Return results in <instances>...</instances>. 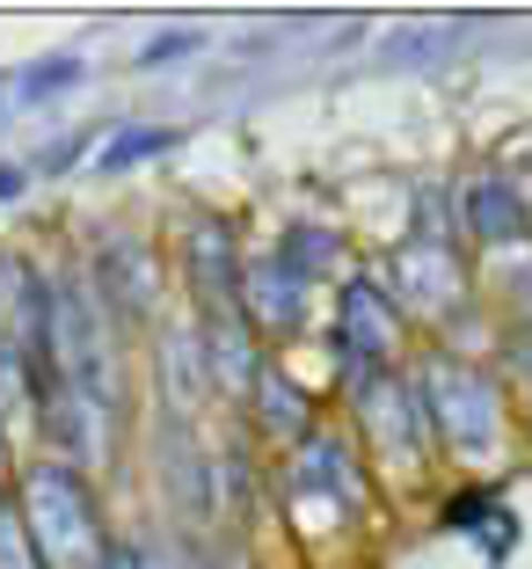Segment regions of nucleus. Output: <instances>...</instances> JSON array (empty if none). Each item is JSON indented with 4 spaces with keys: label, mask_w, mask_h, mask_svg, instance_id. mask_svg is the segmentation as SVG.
<instances>
[{
    "label": "nucleus",
    "mask_w": 532,
    "mask_h": 569,
    "mask_svg": "<svg viewBox=\"0 0 532 569\" xmlns=\"http://www.w3.org/2000/svg\"><path fill=\"white\" fill-rule=\"evenodd\" d=\"M16 511L30 526V548L44 569H110V533H102V503L88 489L81 460H30L16 482Z\"/></svg>",
    "instance_id": "nucleus-1"
},
{
    "label": "nucleus",
    "mask_w": 532,
    "mask_h": 569,
    "mask_svg": "<svg viewBox=\"0 0 532 569\" xmlns=\"http://www.w3.org/2000/svg\"><path fill=\"white\" fill-rule=\"evenodd\" d=\"M423 402H431V431L452 460L489 468L503 452V387L482 366H460V358L423 366Z\"/></svg>",
    "instance_id": "nucleus-2"
},
{
    "label": "nucleus",
    "mask_w": 532,
    "mask_h": 569,
    "mask_svg": "<svg viewBox=\"0 0 532 569\" xmlns=\"http://www.w3.org/2000/svg\"><path fill=\"white\" fill-rule=\"evenodd\" d=\"M401 343V307L380 278L343 284V315H335V351L350 366V387H365L372 372H387V351Z\"/></svg>",
    "instance_id": "nucleus-3"
},
{
    "label": "nucleus",
    "mask_w": 532,
    "mask_h": 569,
    "mask_svg": "<svg viewBox=\"0 0 532 569\" xmlns=\"http://www.w3.org/2000/svg\"><path fill=\"white\" fill-rule=\"evenodd\" d=\"M241 321H249V329H270V336H292L307 321V278L284 263V256L241 263Z\"/></svg>",
    "instance_id": "nucleus-4"
},
{
    "label": "nucleus",
    "mask_w": 532,
    "mask_h": 569,
    "mask_svg": "<svg viewBox=\"0 0 532 569\" xmlns=\"http://www.w3.org/2000/svg\"><path fill=\"white\" fill-rule=\"evenodd\" d=\"M183 270H190V292H198L204 315L241 307V263H233V227L227 219H198V227H190Z\"/></svg>",
    "instance_id": "nucleus-5"
},
{
    "label": "nucleus",
    "mask_w": 532,
    "mask_h": 569,
    "mask_svg": "<svg viewBox=\"0 0 532 569\" xmlns=\"http://www.w3.org/2000/svg\"><path fill=\"white\" fill-rule=\"evenodd\" d=\"M358 402H365V423H372V446L387 452V460H423V417H416V395L394 380V372H372L365 387H358Z\"/></svg>",
    "instance_id": "nucleus-6"
},
{
    "label": "nucleus",
    "mask_w": 532,
    "mask_h": 569,
    "mask_svg": "<svg viewBox=\"0 0 532 569\" xmlns=\"http://www.w3.org/2000/svg\"><path fill=\"white\" fill-rule=\"evenodd\" d=\"M255 417H263L270 438H284V446H300V438H314V402H307V387H292L278 366L255 372Z\"/></svg>",
    "instance_id": "nucleus-7"
},
{
    "label": "nucleus",
    "mask_w": 532,
    "mask_h": 569,
    "mask_svg": "<svg viewBox=\"0 0 532 569\" xmlns=\"http://www.w3.org/2000/svg\"><path fill=\"white\" fill-rule=\"evenodd\" d=\"M466 219H474V241H518V234H525V204H518L511 183H496V176H482V183H474Z\"/></svg>",
    "instance_id": "nucleus-8"
},
{
    "label": "nucleus",
    "mask_w": 532,
    "mask_h": 569,
    "mask_svg": "<svg viewBox=\"0 0 532 569\" xmlns=\"http://www.w3.org/2000/svg\"><path fill=\"white\" fill-rule=\"evenodd\" d=\"M278 256L300 270V278H314V270H329V263H335V234H329V227H292Z\"/></svg>",
    "instance_id": "nucleus-9"
},
{
    "label": "nucleus",
    "mask_w": 532,
    "mask_h": 569,
    "mask_svg": "<svg viewBox=\"0 0 532 569\" xmlns=\"http://www.w3.org/2000/svg\"><path fill=\"white\" fill-rule=\"evenodd\" d=\"M161 147H175L168 124H124L117 147H102V168H132V161H147V153H161Z\"/></svg>",
    "instance_id": "nucleus-10"
},
{
    "label": "nucleus",
    "mask_w": 532,
    "mask_h": 569,
    "mask_svg": "<svg viewBox=\"0 0 532 569\" xmlns=\"http://www.w3.org/2000/svg\"><path fill=\"white\" fill-rule=\"evenodd\" d=\"M139 569H219V562L198 540H147V548H139Z\"/></svg>",
    "instance_id": "nucleus-11"
},
{
    "label": "nucleus",
    "mask_w": 532,
    "mask_h": 569,
    "mask_svg": "<svg viewBox=\"0 0 532 569\" xmlns=\"http://www.w3.org/2000/svg\"><path fill=\"white\" fill-rule=\"evenodd\" d=\"M0 569H44V562H37V548H30V526H22L16 497L0 503Z\"/></svg>",
    "instance_id": "nucleus-12"
},
{
    "label": "nucleus",
    "mask_w": 532,
    "mask_h": 569,
    "mask_svg": "<svg viewBox=\"0 0 532 569\" xmlns=\"http://www.w3.org/2000/svg\"><path fill=\"white\" fill-rule=\"evenodd\" d=\"M73 73H81V59H44V67L22 73V102H51V96H67Z\"/></svg>",
    "instance_id": "nucleus-13"
},
{
    "label": "nucleus",
    "mask_w": 532,
    "mask_h": 569,
    "mask_svg": "<svg viewBox=\"0 0 532 569\" xmlns=\"http://www.w3.org/2000/svg\"><path fill=\"white\" fill-rule=\"evenodd\" d=\"M16 482H22V460H16V438H8V423H0V503L16 497Z\"/></svg>",
    "instance_id": "nucleus-14"
},
{
    "label": "nucleus",
    "mask_w": 532,
    "mask_h": 569,
    "mask_svg": "<svg viewBox=\"0 0 532 569\" xmlns=\"http://www.w3.org/2000/svg\"><path fill=\"white\" fill-rule=\"evenodd\" d=\"M16 190H22V168H16V161H0V204L16 198Z\"/></svg>",
    "instance_id": "nucleus-15"
}]
</instances>
